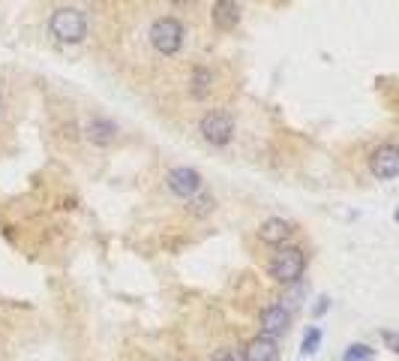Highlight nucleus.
Listing matches in <instances>:
<instances>
[{"mask_svg": "<svg viewBox=\"0 0 399 361\" xmlns=\"http://www.w3.org/2000/svg\"><path fill=\"white\" fill-rule=\"evenodd\" d=\"M393 217H396V223H399V208H396V214H393Z\"/></svg>", "mask_w": 399, "mask_h": 361, "instance_id": "20", "label": "nucleus"}, {"mask_svg": "<svg viewBox=\"0 0 399 361\" xmlns=\"http://www.w3.org/2000/svg\"><path fill=\"white\" fill-rule=\"evenodd\" d=\"M243 361H279V343L267 334H256L247 346H243Z\"/></svg>", "mask_w": 399, "mask_h": 361, "instance_id": "8", "label": "nucleus"}, {"mask_svg": "<svg viewBox=\"0 0 399 361\" xmlns=\"http://www.w3.org/2000/svg\"><path fill=\"white\" fill-rule=\"evenodd\" d=\"M373 358H375V349H369L366 343H351L346 355H342V361H373Z\"/></svg>", "mask_w": 399, "mask_h": 361, "instance_id": "14", "label": "nucleus"}, {"mask_svg": "<svg viewBox=\"0 0 399 361\" xmlns=\"http://www.w3.org/2000/svg\"><path fill=\"white\" fill-rule=\"evenodd\" d=\"M306 271V253L294 244H285V247H276V253L270 256V265H267V274L283 286H292V283H301Z\"/></svg>", "mask_w": 399, "mask_h": 361, "instance_id": "1", "label": "nucleus"}, {"mask_svg": "<svg viewBox=\"0 0 399 361\" xmlns=\"http://www.w3.org/2000/svg\"><path fill=\"white\" fill-rule=\"evenodd\" d=\"M258 325H261V334L279 337V334H285L288 328H292V310H288L285 304H270V307L261 310Z\"/></svg>", "mask_w": 399, "mask_h": 361, "instance_id": "7", "label": "nucleus"}, {"mask_svg": "<svg viewBox=\"0 0 399 361\" xmlns=\"http://www.w3.org/2000/svg\"><path fill=\"white\" fill-rule=\"evenodd\" d=\"M211 87H213V76H211V69L195 67V69H193V76H189V94H193L195 99H207V94H211Z\"/></svg>", "mask_w": 399, "mask_h": 361, "instance_id": "12", "label": "nucleus"}, {"mask_svg": "<svg viewBox=\"0 0 399 361\" xmlns=\"http://www.w3.org/2000/svg\"><path fill=\"white\" fill-rule=\"evenodd\" d=\"M189 202H193V211L195 214H207L213 208V196H202V193H198L195 199H189Z\"/></svg>", "mask_w": 399, "mask_h": 361, "instance_id": "16", "label": "nucleus"}, {"mask_svg": "<svg viewBox=\"0 0 399 361\" xmlns=\"http://www.w3.org/2000/svg\"><path fill=\"white\" fill-rule=\"evenodd\" d=\"M198 133H202V139L207 144L225 148L234 135V117L229 112H222V108H211V112H204L202 121H198Z\"/></svg>", "mask_w": 399, "mask_h": 361, "instance_id": "4", "label": "nucleus"}, {"mask_svg": "<svg viewBox=\"0 0 399 361\" xmlns=\"http://www.w3.org/2000/svg\"><path fill=\"white\" fill-rule=\"evenodd\" d=\"M328 307H330V298H328V295H321V298H319V304L312 307V316H324V313H328Z\"/></svg>", "mask_w": 399, "mask_h": 361, "instance_id": "19", "label": "nucleus"}, {"mask_svg": "<svg viewBox=\"0 0 399 361\" xmlns=\"http://www.w3.org/2000/svg\"><path fill=\"white\" fill-rule=\"evenodd\" d=\"M369 171L378 180H393L399 175V144H378V148L369 153Z\"/></svg>", "mask_w": 399, "mask_h": 361, "instance_id": "5", "label": "nucleus"}, {"mask_svg": "<svg viewBox=\"0 0 399 361\" xmlns=\"http://www.w3.org/2000/svg\"><path fill=\"white\" fill-rule=\"evenodd\" d=\"M319 346H321V328H319V325H310V328L303 331L301 352H303V355H312V352H319Z\"/></svg>", "mask_w": 399, "mask_h": 361, "instance_id": "13", "label": "nucleus"}, {"mask_svg": "<svg viewBox=\"0 0 399 361\" xmlns=\"http://www.w3.org/2000/svg\"><path fill=\"white\" fill-rule=\"evenodd\" d=\"M382 340H384V346L393 352V355H399V331H391V328H384L382 331Z\"/></svg>", "mask_w": 399, "mask_h": 361, "instance_id": "18", "label": "nucleus"}, {"mask_svg": "<svg viewBox=\"0 0 399 361\" xmlns=\"http://www.w3.org/2000/svg\"><path fill=\"white\" fill-rule=\"evenodd\" d=\"M211 22L216 31H234L240 24V3L238 0H216L211 9Z\"/></svg>", "mask_w": 399, "mask_h": 361, "instance_id": "10", "label": "nucleus"}, {"mask_svg": "<svg viewBox=\"0 0 399 361\" xmlns=\"http://www.w3.org/2000/svg\"><path fill=\"white\" fill-rule=\"evenodd\" d=\"M85 135H87V142L99 144V148H108V144H114V139H117V126H114V121H108V117H90L85 124Z\"/></svg>", "mask_w": 399, "mask_h": 361, "instance_id": "11", "label": "nucleus"}, {"mask_svg": "<svg viewBox=\"0 0 399 361\" xmlns=\"http://www.w3.org/2000/svg\"><path fill=\"white\" fill-rule=\"evenodd\" d=\"M294 235V226L283 220V217H270V220L261 223V229H258V238L270 244V247H285V241Z\"/></svg>", "mask_w": 399, "mask_h": 361, "instance_id": "9", "label": "nucleus"}, {"mask_svg": "<svg viewBox=\"0 0 399 361\" xmlns=\"http://www.w3.org/2000/svg\"><path fill=\"white\" fill-rule=\"evenodd\" d=\"M0 106H3V99H0Z\"/></svg>", "mask_w": 399, "mask_h": 361, "instance_id": "21", "label": "nucleus"}, {"mask_svg": "<svg viewBox=\"0 0 399 361\" xmlns=\"http://www.w3.org/2000/svg\"><path fill=\"white\" fill-rule=\"evenodd\" d=\"M166 184L175 196L180 199H195L202 193V171L198 169H189V166H175L166 175Z\"/></svg>", "mask_w": 399, "mask_h": 361, "instance_id": "6", "label": "nucleus"}, {"mask_svg": "<svg viewBox=\"0 0 399 361\" xmlns=\"http://www.w3.org/2000/svg\"><path fill=\"white\" fill-rule=\"evenodd\" d=\"M301 298H303V283H292V286H285V295H283V304L288 307V310H297L301 307Z\"/></svg>", "mask_w": 399, "mask_h": 361, "instance_id": "15", "label": "nucleus"}, {"mask_svg": "<svg viewBox=\"0 0 399 361\" xmlns=\"http://www.w3.org/2000/svg\"><path fill=\"white\" fill-rule=\"evenodd\" d=\"M48 31H51L54 40L63 42V45H78L87 36V18L81 9L60 6V9H54L51 18H48Z\"/></svg>", "mask_w": 399, "mask_h": 361, "instance_id": "2", "label": "nucleus"}, {"mask_svg": "<svg viewBox=\"0 0 399 361\" xmlns=\"http://www.w3.org/2000/svg\"><path fill=\"white\" fill-rule=\"evenodd\" d=\"M184 36H186V31H184V24H180L175 15H162V18H157V22L150 24L148 40H150V45L159 54L171 58V54H177L180 49H184Z\"/></svg>", "mask_w": 399, "mask_h": 361, "instance_id": "3", "label": "nucleus"}, {"mask_svg": "<svg viewBox=\"0 0 399 361\" xmlns=\"http://www.w3.org/2000/svg\"><path fill=\"white\" fill-rule=\"evenodd\" d=\"M211 361H243V352L225 346V349H220V352H213Z\"/></svg>", "mask_w": 399, "mask_h": 361, "instance_id": "17", "label": "nucleus"}]
</instances>
